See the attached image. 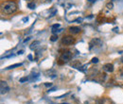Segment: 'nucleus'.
<instances>
[{"label": "nucleus", "instance_id": "obj_21", "mask_svg": "<svg viewBox=\"0 0 123 104\" xmlns=\"http://www.w3.org/2000/svg\"><path fill=\"white\" fill-rule=\"evenodd\" d=\"M23 21H24V22H27V21H29V18H28V17H27V18H24Z\"/></svg>", "mask_w": 123, "mask_h": 104}, {"label": "nucleus", "instance_id": "obj_8", "mask_svg": "<svg viewBox=\"0 0 123 104\" xmlns=\"http://www.w3.org/2000/svg\"><path fill=\"white\" fill-rule=\"evenodd\" d=\"M38 45H40V42H39V41H34V42L31 45V49H34L35 47L38 46Z\"/></svg>", "mask_w": 123, "mask_h": 104}, {"label": "nucleus", "instance_id": "obj_7", "mask_svg": "<svg viewBox=\"0 0 123 104\" xmlns=\"http://www.w3.org/2000/svg\"><path fill=\"white\" fill-rule=\"evenodd\" d=\"M20 66H22V63H15V64H12V65L8 66L6 69H7V70H10V69H14V68H16V67H20Z\"/></svg>", "mask_w": 123, "mask_h": 104}, {"label": "nucleus", "instance_id": "obj_13", "mask_svg": "<svg viewBox=\"0 0 123 104\" xmlns=\"http://www.w3.org/2000/svg\"><path fill=\"white\" fill-rule=\"evenodd\" d=\"M92 62L93 63H98V58H93Z\"/></svg>", "mask_w": 123, "mask_h": 104}, {"label": "nucleus", "instance_id": "obj_10", "mask_svg": "<svg viewBox=\"0 0 123 104\" xmlns=\"http://www.w3.org/2000/svg\"><path fill=\"white\" fill-rule=\"evenodd\" d=\"M57 40H58V36H57V35H55V34H54V35H52V36H51V38H50V41H51V42H56Z\"/></svg>", "mask_w": 123, "mask_h": 104}, {"label": "nucleus", "instance_id": "obj_16", "mask_svg": "<svg viewBox=\"0 0 123 104\" xmlns=\"http://www.w3.org/2000/svg\"><path fill=\"white\" fill-rule=\"evenodd\" d=\"M60 31H62V30H58V29H57V30H52V33H54V34H55V33L60 32Z\"/></svg>", "mask_w": 123, "mask_h": 104}, {"label": "nucleus", "instance_id": "obj_22", "mask_svg": "<svg viewBox=\"0 0 123 104\" xmlns=\"http://www.w3.org/2000/svg\"><path fill=\"white\" fill-rule=\"evenodd\" d=\"M29 59L31 60V61L32 60V56H31V55H29Z\"/></svg>", "mask_w": 123, "mask_h": 104}, {"label": "nucleus", "instance_id": "obj_4", "mask_svg": "<svg viewBox=\"0 0 123 104\" xmlns=\"http://www.w3.org/2000/svg\"><path fill=\"white\" fill-rule=\"evenodd\" d=\"M74 42H75V39L72 36H65L62 39V44L63 45H72V44H74Z\"/></svg>", "mask_w": 123, "mask_h": 104}, {"label": "nucleus", "instance_id": "obj_23", "mask_svg": "<svg viewBox=\"0 0 123 104\" xmlns=\"http://www.w3.org/2000/svg\"><path fill=\"white\" fill-rule=\"evenodd\" d=\"M88 1H89V2H95L96 0H88Z\"/></svg>", "mask_w": 123, "mask_h": 104}, {"label": "nucleus", "instance_id": "obj_19", "mask_svg": "<svg viewBox=\"0 0 123 104\" xmlns=\"http://www.w3.org/2000/svg\"><path fill=\"white\" fill-rule=\"evenodd\" d=\"M30 39H31V37H29V38H27L25 41H24V43H27V42H29L30 41Z\"/></svg>", "mask_w": 123, "mask_h": 104}, {"label": "nucleus", "instance_id": "obj_12", "mask_svg": "<svg viewBox=\"0 0 123 104\" xmlns=\"http://www.w3.org/2000/svg\"><path fill=\"white\" fill-rule=\"evenodd\" d=\"M60 28V25L59 24H55L52 26V30H56V29H59Z\"/></svg>", "mask_w": 123, "mask_h": 104}, {"label": "nucleus", "instance_id": "obj_25", "mask_svg": "<svg viewBox=\"0 0 123 104\" xmlns=\"http://www.w3.org/2000/svg\"><path fill=\"white\" fill-rule=\"evenodd\" d=\"M26 1H32V0H26Z\"/></svg>", "mask_w": 123, "mask_h": 104}, {"label": "nucleus", "instance_id": "obj_14", "mask_svg": "<svg viewBox=\"0 0 123 104\" xmlns=\"http://www.w3.org/2000/svg\"><path fill=\"white\" fill-rule=\"evenodd\" d=\"M27 80H28V78L26 77V78H22V79H20L19 81H20V82H24V81H27Z\"/></svg>", "mask_w": 123, "mask_h": 104}, {"label": "nucleus", "instance_id": "obj_5", "mask_svg": "<svg viewBox=\"0 0 123 104\" xmlns=\"http://www.w3.org/2000/svg\"><path fill=\"white\" fill-rule=\"evenodd\" d=\"M102 68H103L104 71H106L108 73H112L114 71V65L112 63H106V64H104Z\"/></svg>", "mask_w": 123, "mask_h": 104}, {"label": "nucleus", "instance_id": "obj_15", "mask_svg": "<svg viewBox=\"0 0 123 104\" xmlns=\"http://www.w3.org/2000/svg\"><path fill=\"white\" fill-rule=\"evenodd\" d=\"M45 86H46V87H51L52 86V83L51 82H46L45 83Z\"/></svg>", "mask_w": 123, "mask_h": 104}, {"label": "nucleus", "instance_id": "obj_1", "mask_svg": "<svg viewBox=\"0 0 123 104\" xmlns=\"http://www.w3.org/2000/svg\"><path fill=\"white\" fill-rule=\"evenodd\" d=\"M1 10L6 14H12L17 11V5L13 1H7V2L2 3Z\"/></svg>", "mask_w": 123, "mask_h": 104}, {"label": "nucleus", "instance_id": "obj_26", "mask_svg": "<svg viewBox=\"0 0 123 104\" xmlns=\"http://www.w3.org/2000/svg\"><path fill=\"white\" fill-rule=\"evenodd\" d=\"M61 104H67V103H61Z\"/></svg>", "mask_w": 123, "mask_h": 104}, {"label": "nucleus", "instance_id": "obj_20", "mask_svg": "<svg viewBox=\"0 0 123 104\" xmlns=\"http://www.w3.org/2000/svg\"><path fill=\"white\" fill-rule=\"evenodd\" d=\"M23 52H24L23 50H20V51H18V53H17V54H18V55H21V54H23Z\"/></svg>", "mask_w": 123, "mask_h": 104}, {"label": "nucleus", "instance_id": "obj_24", "mask_svg": "<svg viewBox=\"0 0 123 104\" xmlns=\"http://www.w3.org/2000/svg\"><path fill=\"white\" fill-rule=\"evenodd\" d=\"M121 61L123 62V58H121Z\"/></svg>", "mask_w": 123, "mask_h": 104}, {"label": "nucleus", "instance_id": "obj_3", "mask_svg": "<svg viewBox=\"0 0 123 104\" xmlns=\"http://www.w3.org/2000/svg\"><path fill=\"white\" fill-rule=\"evenodd\" d=\"M0 87H1V95H4L6 93H8L10 91V87L8 86V83L6 81H3L1 80V84H0Z\"/></svg>", "mask_w": 123, "mask_h": 104}, {"label": "nucleus", "instance_id": "obj_18", "mask_svg": "<svg viewBox=\"0 0 123 104\" xmlns=\"http://www.w3.org/2000/svg\"><path fill=\"white\" fill-rule=\"evenodd\" d=\"M113 31H115V32H117V31H118V28H115V29H113Z\"/></svg>", "mask_w": 123, "mask_h": 104}, {"label": "nucleus", "instance_id": "obj_2", "mask_svg": "<svg viewBox=\"0 0 123 104\" xmlns=\"http://www.w3.org/2000/svg\"><path fill=\"white\" fill-rule=\"evenodd\" d=\"M72 58V53L70 52V51H66V52H64V53H62L61 55V61H70Z\"/></svg>", "mask_w": 123, "mask_h": 104}, {"label": "nucleus", "instance_id": "obj_11", "mask_svg": "<svg viewBox=\"0 0 123 104\" xmlns=\"http://www.w3.org/2000/svg\"><path fill=\"white\" fill-rule=\"evenodd\" d=\"M28 8H30L31 10H34L35 9V4L34 3H29L28 4Z\"/></svg>", "mask_w": 123, "mask_h": 104}, {"label": "nucleus", "instance_id": "obj_17", "mask_svg": "<svg viewBox=\"0 0 123 104\" xmlns=\"http://www.w3.org/2000/svg\"><path fill=\"white\" fill-rule=\"evenodd\" d=\"M55 90H56V87H53V88L48 90V93H49V92H53V91H55Z\"/></svg>", "mask_w": 123, "mask_h": 104}, {"label": "nucleus", "instance_id": "obj_9", "mask_svg": "<svg viewBox=\"0 0 123 104\" xmlns=\"http://www.w3.org/2000/svg\"><path fill=\"white\" fill-rule=\"evenodd\" d=\"M106 8H107L108 10H112L113 8H114V4L112 3V2H109L106 4Z\"/></svg>", "mask_w": 123, "mask_h": 104}, {"label": "nucleus", "instance_id": "obj_6", "mask_svg": "<svg viewBox=\"0 0 123 104\" xmlns=\"http://www.w3.org/2000/svg\"><path fill=\"white\" fill-rule=\"evenodd\" d=\"M69 31L72 34H78V33L80 32V29L79 27H70L69 28Z\"/></svg>", "mask_w": 123, "mask_h": 104}]
</instances>
